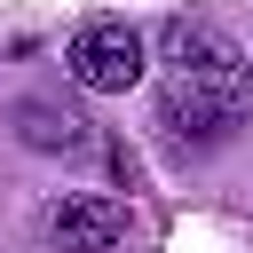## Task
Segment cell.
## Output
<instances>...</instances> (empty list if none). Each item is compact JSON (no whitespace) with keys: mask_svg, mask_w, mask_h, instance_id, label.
Returning a JSON list of instances; mask_svg holds the SVG:
<instances>
[{"mask_svg":"<svg viewBox=\"0 0 253 253\" xmlns=\"http://www.w3.org/2000/svg\"><path fill=\"white\" fill-rule=\"evenodd\" d=\"M63 71L87 87V95H126L142 71H150V47L126 16H87L71 40H63Z\"/></svg>","mask_w":253,"mask_h":253,"instance_id":"cell-1","label":"cell"},{"mask_svg":"<svg viewBox=\"0 0 253 253\" xmlns=\"http://www.w3.org/2000/svg\"><path fill=\"white\" fill-rule=\"evenodd\" d=\"M40 237H47L55 253H119L126 206H119V198H95V190H71V198H55V206L40 213Z\"/></svg>","mask_w":253,"mask_h":253,"instance_id":"cell-3","label":"cell"},{"mask_svg":"<svg viewBox=\"0 0 253 253\" xmlns=\"http://www.w3.org/2000/svg\"><path fill=\"white\" fill-rule=\"evenodd\" d=\"M16 134H24L32 150H87V126H79L71 111L55 119V111H40V103H24V111H16Z\"/></svg>","mask_w":253,"mask_h":253,"instance_id":"cell-5","label":"cell"},{"mask_svg":"<svg viewBox=\"0 0 253 253\" xmlns=\"http://www.w3.org/2000/svg\"><path fill=\"white\" fill-rule=\"evenodd\" d=\"M237 111H245V87H221V79L166 71V87H158V119L174 134H221V126H237Z\"/></svg>","mask_w":253,"mask_h":253,"instance_id":"cell-4","label":"cell"},{"mask_svg":"<svg viewBox=\"0 0 253 253\" xmlns=\"http://www.w3.org/2000/svg\"><path fill=\"white\" fill-rule=\"evenodd\" d=\"M158 55H166V71L245 87V47H237L229 32H213L206 16H166V24H158Z\"/></svg>","mask_w":253,"mask_h":253,"instance_id":"cell-2","label":"cell"}]
</instances>
